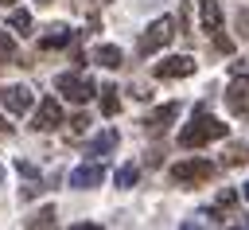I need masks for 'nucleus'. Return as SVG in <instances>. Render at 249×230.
Instances as JSON below:
<instances>
[{"label": "nucleus", "mask_w": 249, "mask_h": 230, "mask_svg": "<svg viewBox=\"0 0 249 230\" xmlns=\"http://www.w3.org/2000/svg\"><path fill=\"white\" fill-rule=\"evenodd\" d=\"M222 136H226V121H218V117H210V113H198V117L179 133V144H183V148H202V144L222 140Z\"/></svg>", "instance_id": "obj_1"}, {"label": "nucleus", "mask_w": 249, "mask_h": 230, "mask_svg": "<svg viewBox=\"0 0 249 230\" xmlns=\"http://www.w3.org/2000/svg\"><path fill=\"white\" fill-rule=\"evenodd\" d=\"M54 90H58L66 101H78V105H82V101H89V97L97 94V90H93V82H89L86 74H70V70L54 78Z\"/></svg>", "instance_id": "obj_2"}, {"label": "nucleus", "mask_w": 249, "mask_h": 230, "mask_svg": "<svg viewBox=\"0 0 249 230\" xmlns=\"http://www.w3.org/2000/svg\"><path fill=\"white\" fill-rule=\"evenodd\" d=\"M210 175H214V164H210V160H179V164L171 168V179L183 183V187H191V183H206Z\"/></svg>", "instance_id": "obj_3"}, {"label": "nucleus", "mask_w": 249, "mask_h": 230, "mask_svg": "<svg viewBox=\"0 0 249 230\" xmlns=\"http://www.w3.org/2000/svg\"><path fill=\"white\" fill-rule=\"evenodd\" d=\"M171 35H175V23L163 16V19H156V23H148V31L140 35V55H152V51H160V47H167L171 43Z\"/></svg>", "instance_id": "obj_4"}, {"label": "nucleus", "mask_w": 249, "mask_h": 230, "mask_svg": "<svg viewBox=\"0 0 249 230\" xmlns=\"http://www.w3.org/2000/svg\"><path fill=\"white\" fill-rule=\"evenodd\" d=\"M58 125H62V105H58L54 97H43L39 109H35V117H31V129H35V133H51V129H58Z\"/></svg>", "instance_id": "obj_5"}, {"label": "nucleus", "mask_w": 249, "mask_h": 230, "mask_svg": "<svg viewBox=\"0 0 249 230\" xmlns=\"http://www.w3.org/2000/svg\"><path fill=\"white\" fill-rule=\"evenodd\" d=\"M226 105H230L237 117L249 121V78H245V74H237V78L226 86Z\"/></svg>", "instance_id": "obj_6"}, {"label": "nucleus", "mask_w": 249, "mask_h": 230, "mask_svg": "<svg viewBox=\"0 0 249 230\" xmlns=\"http://www.w3.org/2000/svg\"><path fill=\"white\" fill-rule=\"evenodd\" d=\"M0 101H4V109H8V113H27V109L35 105V94H31L27 86H4Z\"/></svg>", "instance_id": "obj_7"}, {"label": "nucleus", "mask_w": 249, "mask_h": 230, "mask_svg": "<svg viewBox=\"0 0 249 230\" xmlns=\"http://www.w3.org/2000/svg\"><path fill=\"white\" fill-rule=\"evenodd\" d=\"M187 74H195V58H187V55H171V58L156 62V78H187Z\"/></svg>", "instance_id": "obj_8"}, {"label": "nucleus", "mask_w": 249, "mask_h": 230, "mask_svg": "<svg viewBox=\"0 0 249 230\" xmlns=\"http://www.w3.org/2000/svg\"><path fill=\"white\" fill-rule=\"evenodd\" d=\"M101 179H105V168H101V164H82V168H74V172H70V187H78V191L97 187Z\"/></svg>", "instance_id": "obj_9"}, {"label": "nucleus", "mask_w": 249, "mask_h": 230, "mask_svg": "<svg viewBox=\"0 0 249 230\" xmlns=\"http://www.w3.org/2000/svg\"><path fill=\"white\" fill-rule=\"evenodd\" d=\"M175 117H179V105H175V101H167V105H160V109H152V113L144 117V129H148V133H163Z\"/></svg>", "instance_id": "obj_10"}, {"label": "nucleus", "mask_w": 249, "mask_h": 230, "mask_svg": "<svg viewBox=\"0 0 249 230\" xmlns=\"http://www.w3.org/2000/svg\"><path fill=\"white\" fill-rule=\"evenodd\" d=\"M70 43H74V31H70V27H62V23H58V27H51V31L39 39V47H43V51H58V47H70Z\"/></svg>", "instance_id": "obj_11"}, {"label": "nucleus", "mask_w": 249, "mask_h": 230, "mask_svg": "<svg viewBox=\"0 0 249 230\" xmlns=\"http://www.w3.org/2000/svg\"><path fill=\"white\" fill-rule=\"evenodd\" d=\"M93 62H97V66H105V70H117V66L124 62V55H121V47L105 43V47H97V51H93Z\"/></svg>", "instance_id": "obj_12"}, {"label": "nucleus", "mask_w": 249, "mask_h": 230, "mask_svg": "<svg viewBox=\"0 0 249 230\" xmlns=\"http://www.w3.org/2000/svg\"><path fill=\"white\" fill-rule=\"evenodd\" d=\"M198 16H202V27H206V31H218V27H222V8H218V0H202V4H198Z\"/></svg>", "instance_id": "obj_13"}, {"label": "nucleus", "mask_w": 249, "mask_h": 230, "mask_svg": "<svg viewBox=\"0 0 249 230\" xmlns=\"http://www.w3.org/2000/svg\"><path fill=\"white\" fill-rule=\"evenodd\" d=\"M113 148H117V133L109 129V133H101V136H93L86 152H89V156H105V152H113Z\"/></svg>", "instance_id": "obj_14"}, {"label": "nucleus", "mask_w": 249, "mask_h": 230, "mask_svg": "<svg viewBox=\"0 0 249 230\" xmlns=\"http://www.w3.org/2000/svg\"><path fill=\"white\" fill-rule=\"evenodd\" d=\"M117 109H121V101H117V86H105V90H101V113L113 117Z\"/></svg>", "instance_id": "obj_15"}, {"label": "nucleus", "mask_w": 249, "mask_h": 230, "mask_svg": "<svg viewBox=\"0 0 249 230\" xmlns=\"http://www.w3.org/2000/svg\"><path fill=\"white\" fill-rule=\"evenodd\" d=\"M136 175H140V172H136V164H121V168H117V187H132V183H136Z\"/></svg>", "instance_id": "obj_16"}, {"label": "nucleus", "mask_w": 249, "mask_h": 230, "mask_svg": "<svg viewBox=\"0 0 249 230\" xmlns=\"http://www.w3.org/2000/svg\"><path fill=\"white\" fill-rule=\"evenodd\" d=\"M86 129H89V117H86V113H78V117H70V129H66V136H70V140H78Z\"/></svg>", "instance_id": "obj_17"}, {"label": "nucleus", "mask_w": 249, "mask_h": 230, "mask_svg": "<svg viewBox=\"0 0 249 230\" xmlns=\"http://www.w3.org/2000/svg\"><path fill=\"white\" fill-rule=\"evenodd\" d=\"M8 23H12L16 31H31V12H19V8H16V12L8 16Z\"/></svg>", "instance_id": "obj_18"}, {"label": "nucleus", "mask_w": 249, "mask_h": 230, "mask_svg": "<svg viewBox=\"0 0 249 230\" xmlns=\"http://www.w3.org/2000/svg\"><path fill=\"white\" fill-rule=\"evenodd\" d=\"M27 226H54V207H43L35 218H27Z\"/></svg>", "instance_id": "obj_19"}, {"label": "nucleus", "mask_w": 249, "mask_h": 230, "mask_svg": "<svg viewBox=\"0 0 249 230\" xmlns=\"http://www.w3.org/2000/svg\"><path fill=\"white\" fill-rule=\"evenodd\" d=\"M8 58H16V43L8 31H0V62H8Z\"/></svg>", "instance_id": "obj_20"}, {"label": "nucleus", "mask_w": 249, "mask_h": 230, "mask_svg": "<svg viewBox=\"0 0 249 230\" xmlns=\"http://www.w3.org/2000/svg\"><path fill=\"white\" fill-rule=\"evenodd\" d=\"M245 156H249V152H245V148H241V144H233V148H230V164H241V160H245Z\"/></svg>", "instance_id": "obj_21"}, {"label": "nucleus", "mask_w": 249, "mask_h": 230, "mask_svg": "<svg viewBox=\"0 0 249 230\" xmlns=\"http://www.w3.org/2000/svg\"><path fill=\"white\" fill-rule=\"evenodd\" d=\"M214 47H218V51H226V55H230V51H233V43H230V39H226V35H214Z\"/></svg>", "instance_id": "obj_22"}, {"label": "nucleus", "mask_w": 249, "mask_h": 230, "mask_svg": "<svg viewBox=\"0 0 249 230\" xmlns=\"http://www.w3.org/2000/svg\"><path fill=\"white\" fill-rule=\"evenodd\" d=\"M241 27H249V12H241Z\"/></svg>", "instance_id": "obj_23"}, {"label": "nucleus", "mask_w": 249, "mask_h": 230, "mask_svg": "<svg viewBox=\"0 0 249 230\" xmlns=\"http://www.w3.org/2000/svg\"><path fill=\"white\" fill-rule=\"evenodd\" d=\"M78 4H82V8H86V4H105V0H78Z\"/></svg>", "instance_id": "obj_24"}, {"label": "nucleus", "mask_w": 249, "mask_h": 230, "mask_svg": "<svg viewBox=\"0 0 249 230\" xmlns=\"http://www.w3.org/2000/svg\"><path fill=\"white\" fill-rule=\"evenodd\" d=\"M8 129H12V125H4V121H0V133H8Z\"/></svg>", "instance_id": "obj_25"}, {"label": "nucleus", "mask_w": 249, "mask_h": 230, "mask_svg": "<svg viewBox=\"0 0 249 230\" xmlns=\"http://www.w3.org/2000/svg\"><path fill=\"white\" fill-rule=\"evenodd\" d=\"M241 195H245V199H249V183H245V191H241Z\"/></svg>", "instance_id": "obj_26"}, {"label": "nucleus", "mask_w": 249, "mask_h": 230, "mask_svg": "<svg viewBox=\"0 0 249 230\" xmlns=\"http://www.w3.org/2000/svg\"><path fill=\"white\" fill-rule=\"evenodd\" d=\"M39 4H51V0H39Z\"/></svg>", "instance_id": "obj_27"}, {"label": "nucleus", "mask_w": 249, "mask_h": 230, "mask_svg": "<svg viewBox=\"0 0 249 230\" xmlns=\"http://www.w3.org/2000/svg\"><path fill=\"white\" fill-rule=\"evenodd\" d=\"M0 179H4V168H0Z\"/></svg>", "instance_id": "obj_28"}, {"label": "nucleus", "mask_w": 249, "mask_h": 230, "mask_svg": "<svg viewBox=\"0 0 249 230\" xmlns=\"http://www.w3.org/2000/svg\"><path fill=\"white\" fill-rule=\"evenodd\" d=\"M0 4H12V0H0Z\"/></svg>", "instance_id": "obj_29"}]
</instances>
